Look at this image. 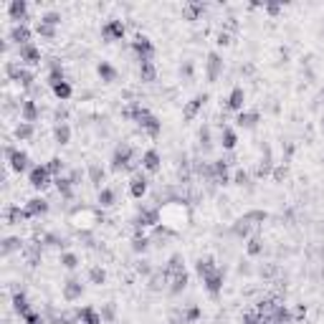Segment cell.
<instances>
[{
  "instance_id": "cell-56",
  "label": "cell",
  "mask_w": 324,
  "mask_h": 324,
  "mask_svg": "<svg viewBox=\"0 0 324 324\" xmlns=\"http://www.w3.org/2000/svg\"><path fill=\"white\" fill-rule=\"evenodd\" d=\"M218 46H231V33L220 31V33H218Z\"/></svg>"
},
{
  "instance_id": "cell-55",
  "label": "cell",
  "mask_w": 324,
  "mask_h": 324,
  "mask_svg": "<svg viewBox=\"0 0 324 324\" xmlns=\"http://www.w3.org/2000/svg\"><path fill=\"white\" fill-rule=\"evenodd\" d=\"M193 64H190V61H185V64L180 66V76H185V79H193Z\"/></svg>"
},
{
  "instance_id": "cell-32",
  "label": "cell",
  "mask_w": 324,
  "mask_h": 324,
  "mask_svg": "<svg viewBox=\"0 0 324 324\" xmlns=\"http://www.w3.org/2000/svg\"><path fill=\"white\" fill-rule=\"evenodd\" d=\"M33 134H36V124L20 122V124L15 127V137H18L20 142H28V139H33Z\"/></svg>"
},
{
  "instance_id": "cell-22",
  "label": "cell",
  "mask_w": 324,
  "mask_h": 324,
  "mask_svg": "<svg viewBox=\"0 0 324 324\" xmlns=\"http://www.w3.org/2000/svg\"><path fill=\"white\" fill-rule=\"evenodd\" d=\"M79 319H81V324H102L104 319H102V312H96L94 307H81L79 309Z\"/></svg>"
},
{
  "instance_id": "cell-39",
  "label": "cell",
  "mask_w": 324,
  "mask_h": 324,
  "mask_svg": "<svg viewBox=\"0 0 324 324\" xmlns=\"http://www.w3.org/2000/svg\"><path fill=\"white\" fill-rule=\"evenodd\" d=\"M233 233H236L238 238H248V233H251V223H248L246 218H238V220L233 223Z\"/></svg>"
},
{
  "instance_id": "cell-21",
  "label": "cell",
  "mask_w": 324,
  "mask_h": 324,
  "mask_svg": "<svg viewBox=\"0 0 324 324\" xmlns=\"http://www.w3.org/2000/svg\"><path fill=\"white\" fill-rule=\"evenodd\" d=\"M259 122H261L259 112H241V114L236 117V124H238V127H243V130H254Z\"/></svg>"
},
{
  "instance_id": "cell-45",
  "label": "cell",
  "mask_w": 324,
  "mask_h": 324,
  "mask_svg": "<svg viewBox=\"0 0 324 324\" xmlns=\"http://www.w3.org/2000/svg\"><path fill=\"white\" fill-rule=\"evenodd\" d=\"M33 81H36V76H33L28 68H23V73L18 76V81H15V84H20V86H26V89H33Z\"/></svg>"
},
{
  "instance_id": "cell-18",
  "label": "cell",
  "mask_w": 324,
  "mask_h": 324,
  "mask_svg": "<svg viewBox=\"0 0 324 324\" xmlns=\"http://www.w3.org/2000/svg\"><path fill=\"white\" fill-rule=\"evenodd\" d=\"M195 271H197V276H200V279H208L210 273H215V271H218V266H215L213 256H203V259H197V263H195Z\"/></svg>"
},
{
  "instance_id": "cell-6",
  "label": "cell",
  "mask_w": 324,
  "mask_h": 324,
  "mask_svg": "<svg viewBox=\"0 0 324 324\" xmlns=\"http://www.w3.org/2000/svg\"><path fill=\"white\" fill-rule=\"evenodd\" d=\"M102 38L107 43H114V41H122L124 38V23L122 20H107L102 26Z\"/></svg>"
},
{
  "instance_id": "cell-20",
  "label": "cell",
  "mask_w": 324,
  "mask_h": 324,
  "mask_svg": "<svg viewBox=\"0 0 324 324\" xmlns=\"http://www.w3.org/2000/svg\"><path fill=\"white\" fill-rule=\"evenodd\" d=\"M130 195L137 197V200L147 195V178H144V175H134L130 180Z\"/></svg>"
},
{
  "instance_id": "cell-16",
  "label": "cell",
  "mask_w": 324,
  "mask_h": 324,
  "mask_svg": "<svg viewBox=\"0 0 324 324\" xmlns=\"http://www.w3.org/2000/svg\"><path fill=\"white\" fill-rule=\"evenodd\" d=\"M26 213H28V218H38V215L48 213V200H43V197H31V200L26 203Z\"/></svg>"
},
{
  "instance_id": "cell-17",
  "label": "cell",
  "mask_w": 324,
  "mask_h": 324,
  "mask_svg": "<svg viewBox=\"0 0 324 324\" xmlns=\"http://www.w3.org/2000/svg\"><path fill=\"white\" fill-rule=\"evenodd\" d=\"M96 73H99V79H102L104 84H114V81L119 79V71L109 64V61H99V64H96Z\"/></svg>"
},
{
  "instance_id": "cell-15",
  "label": "cell",
  "mask_w": 324,
  "mask_h": 324,
  "mask_svg": "<svg viewBox=\"0 0 324 324\" xmlns=\"http://www.w3.org/2000/svg\"><path fill=\"white\" fill-rule=\"evenodd\" d=\"M142 167H144L147 172H157V170L162 167V157H160V152H157V149H147V152L142 155Z\"/></svg>"
},
{
  "instance_id": "cell-38",
  "label": "cell",
  "mask_w": 324,
  "mask_h": 324,
  "mask_svg": "<svg viewBox=\"0 0 324 324\" xmlns=\"http://www.w3.org/2000/svg\"><path fill=\"white\" fill-rule=\"evenodd\" d=\"M54 89V94H56V99H61V102H68L71 99V84L68 81H61V84H56V86H51Z\"/></svg>"
},
{
  "instance_id": "cell-30",
  "label": "cell",
  "mask_w": 324,
  "mask_h": 324,
  "mask_svg": "<svg viewBox=\"0 0 324 324\" xmlns=\"http://www.w3.org/2000/svg\"><path fill=\"white\" fill-rule=\"evenodd\" d=\"M203 10H205L203 3H188V5H183V15H185L188 20H197V18L203 15Z\"/></svg>"
},
{
  "instance_id": "cell-2",
  "label": "cell",
  "mask_w": 324,
  "mask_h": 324,
  "mask_svg": "<svg viewBox=\"0 0 324 324\" xmlns=\"http://www.w3.org/2000/svg\"><path fill=\"white\" fill-rule=\"evenodd\" d=\"M51 172H48V167L46 165H36L31 172H28V183H31V188H36V190H46L48 185H51Z\"/></svg>"
},
{
  "instance_id": "cell-31",
  "label": "cell",
  "mask_w": 324,
  "mask_h": 324,
  "mask_svg": "<svg viewBox=\"0 0 324 324\" xmlns=\"http://www.w3.org/2000/svg\"><path fill=\"white\" fill-rule=\"evenodd\" d=\"M54 183H56V190L64 195L66 200H71V197H73V183H71V178H56Z\"/></svg>"
},
{
  "instance_id": "cell-11",
  "label": "cell",
  "mask_w": 324,
  "mask_h": 324,
  "mask_svg": "<svg viewBox=\"0 0 324 324\" xmlns=\"http://www.w3.org/2000/svg\"><path fill=\"white\" fill-rule=\"evenodd\" d=\"M203 286H205V291L215 299V296L220 294V289H223V271L218 268L215 273H210L208 279H203Z\"/></svg>"
},
{
  "instance_id": "cell-46",
  "label": "cell",
  "mask_w": 324,
  "mask_h": 324,
  "mask_svg": "<svg viewBox=\"0 0 324 324\" xmlns=\"http://www.w3.org/2000/svg\"><path fill=\"white\" fill-rule=\"evenodd\" d=\"M46 167H48V172H51V175L61 178V170H64V160H61V157H54V160H51Z\"/></svg>"
},
{
  "instance_id": "cell-36",
  "label": "cell",
  "mask_w": 324,
  "mask_h": 324,
  "mask_svg": "<svg viewBox=\"0 0 324 324\" xmlns=\"http://www.w3.org/2000/svg\"><path fill=\"white\" fill-rule=\"evenodd\" d=\"M13 309H15L20 317H26V314L31 312V307H28V299H26V294H23V291L13 296Z\"/></svg>"
},
{
  "instance_id": "cell-26",
  "label": "cell",
  "mask_w": 324,
  "mask_h": 324,
  "mask_svg": "<svg viewBox=\"0 0 324 324\" xmlns=\"http://www.w3.org/2000/svg\"><path fill=\"white\" fill-rule=\"evenodd\" d=\"M5 215H8V223H10V226H18V223L28 220V213H26V208H18V205H10Z\"/></svg>"
},
{
  "instance_id": "cell-4",
  "label": "cell",
  "mask_w": 324,
  "mask_h": 324,
  "mask_svg": "<svg viewBox=\"0 0 324 324\" xmlns=\"http://www.w3.org/2000/svg\"><path fill=\"white\" fill-rule=\"evenodd\" d=\"M220 73H223V59H220V54L210 51L208 54V61H205V79L210 84H215L220 79Z\"/></svg>"
},
{
  "instance_id": "cell-34",
  "label": "cell",
  "mask_w": 324,
  "mask_h": 324,
  "mask_svg": "<svg viewBox=\"0 0 324 324\" xmlns=\"http://www.w3.org/2000/svg\"><path fill=\"white\" fill-rule=\"evenodd\" d=\"M89 281H91L94 286H104V284H107V271H104L102 266H91V268H89Z\"/></svg>"
},
{
  "instance_id": "cell-9",
  "label": "cell",
  "mask_w": 324,
  "mask_h": 324,
  "mask_svg": "<svg viewBox=\"0 0 324 324\" xmlns=\"http://www.w3.org/2000/svg\"><path fill=\"white\" fill-rule=\"evenodd\" d=\"M8 162H10V170H13V172H18V175H20V172H31V170H33V167H31V157H28V152H23V149H15V152H13V157H10Z\"/></svg>"
},
{
  "instance_id": "cell-57",
  "label": "cell",
  "mask_w": 324,
  "mask_h": 324,
  "mask_svg": "<svg viewBox=\"0 0 324 324\" xmlns=\"http://www.w3.org/2000/svg\"><path fill=\"white\" fill-rule=\"evenodd\" d=\"M279 10H281V5H266V13H271V15H279Z\"/></svg>"
},
{
  "instance_id": "cell-44",
  "label": "cell",
  "mask_w": 324,
  "mask_h": 324,
  "mask_svg": "<svg viewBox=\"0 0 324 324\" xmlns=\"http://www.w3.org/2000/svg\"><path fill=\"white\" fill-rule=\"evenodd\" d=\"M271 178H273V183H284V180L289 178V167H286V165H276V167L271 170Z\"/></svg>"
},
{
  "instance_id": "cell-51",
  "label": "cell",
  "mask_w": 324,
  "mask_h": 324,
  "mask_svg": "<svg viewBox=\"0 0 324 324\" xmlns=\"http://www.w3.org/2000/svg\"><path fill=\"white\" fill-rule=\"evenodd\" d=\"M102 319H104V322H114V304H107V307L102 309Z\"/></svg>"
},
{
  "instance_id": "cell-59",
  "label": "cell",
  "mask_w": 324,
  "mask_h": 324,
  "mask_svg": "<svg viewBox=\"0 0 324 324\" xmlns=\"http://www.w3.org/2000/svg\"><path fill=\"white\" fill-rule=\"evenodd\" d=\"M322 124H324V117H322Z\"/></svg>"
},
{
  "instance_id": "cell-37",
  "label": "cell",
  "mask_w": 324,
  "mask_h": 324,
  "mask_svg": "<svg viewBox=\"0 0 324 324\" xmlns=\"http://www.w3.org/2000/svg\"><path fill=\"white\" fill-rule=\"evenodd\" d=\"M246 251H248V256H254V259L261 256V254H263V241H261L259 236H251L248 243H246Z\"/></svg>"
},
{
  "instance_id": "cell-8",
  "label": "cell",
  "mask_w": 324,
  "mask_h": 324,
  "mask_svg": "<svg viewBox=\"0 0 324 324\" xmlns=\"http://www.w3.org/2000/svg\"><path fill=\"white\" fill-rule=\"evenodd\" d=\"M31 38H33V31H31L26 23H20V26H13V31H10V41H13L18 48H23V46L33 43Z\"/></svg>"
},
{
  "instance_id": "cell-40",
  "label": "cell",
  "mask_w": 324,
  "mask_h": 324,
  "mask_svg": "<svg viewBox=\"0 0 324 324\" xmlns=\"http://www.w3.org/2000/svg\"><path fill=\"white\" fill-rule=\"evenodd\" d=\"M167 281H170V279H167L165 271H162V273H155V276L149 279V289H152V291H162V289L167 286Z\"/></svg>"
},
{
  "instance_id": "cell-50",
  "label": "cell",
  "mask_w": 324,
  "mask_h": 324,
  "mask_svg": "<svg viewBox=\"0 0 324 324\" xmlns=\"http://www.w3.org/2000/svg\"><path fill=\"white\" fill-rule=\"evenodd\" d=\"M243 324H261V314L254 309V312H246L243 314Z\"/></svg>"
},
{
  "instance_id": "cell-54",
  "label": "cell",
  "mask_w": 324,
  "mask_h": 324,
  "mask_svg": "<svg viewBox=\"0 0 324 324\" xmlns=\"http://www.w3.org/2000/svg\"><path fill=\"white\" fill-rule=\"evenodd\" d=\"M137 271H139V273H142V276H149V273H152V266H149V261H139V263H137Z\"/></svg>"
},
{
  "instance_id": "cell-49",
  "label": "cell",
  "mask_w": 324,
  "mask_h": 324,
  "mask_svg": "<svg viewBox=\"0 0 324 324\" xmlns=\"http://www.w3.org/2000/svg\"><path fill=\"white\" fill-rule=\"evenodd\" d=\"M203 317V312H200V307H190L188 312H185V322H197Z\"/></svg>"
},
{
  "instance_id": "cell-1",
  "label": "cell",
  "mask_w": 324,
  "mask_h": 324,
  "mask_svg": "<svg viewBox=\"0 0 324 324\" xmlns=\"http://www.w3.org/2000/svg\"><path fill=\"white\" fill-rule=\"evenodd\" d=\"M134 167V160H132V147L130 144H119L114 149V157H112V170H132Z\"/></svg>"
},
{
  "instance_id": "cell-3",
  "label": "cell",
  "mask_w": 324,
  "mask_h": 324,
  "mask_svg": "<svg viewBox=\"0 0 324 324\" xmlns=\"http://www.w3.org/2000/svg\"><path fill=\"white\" fill-rule=\"evenodd\" d=\"M132 51L137 54L139 61H152V56H155V46H152V41L147 36H137L132 41Z\"/></svg>"
},
{
  "instance_id": "cell-19",
  "label": "cell",
  "mask_w": 324,
  "mask_h": 324,
  "mask_svg": "<svg viewBox=\"0 0 324 324\" xmlns=\"http://www.w3.org/2000/svg\"><path fill=\"white\" fill-rule=\"evenodd\" d=\"M139 79L144 84H155L157 81V66H155V61H139Z\"/></svg>"
},
{
  "instance_id": "cell-24",
  "label": "cell",
  "mask_w": 324,
  "mask_h": 324,
  "mask_svg": "<svg viewBox=\"0 0 324 324\" xmlns=\"http://www.w3.org/2000/svg\"><path fill=\"white\" fill-rule=\"evenodd\" d=\"M160 223V213L157 210H142L139 218H137V228H144V226H157Z\"/></svg>"
},
{
  "instance_id": "cell-42",
  "label": "cell",
  "mask_w": 324,
  "mask_h": 324,
  "mask_svg": "<svg viewBox=\"0 0 324 324\" xmlns=\"http://www.w3.org/2000/svg\"><path fill=\"white\" fill-rule=\"evenodd\" d=\"M79 256L76 254H71V251H66V254H61V266L64 268H68V271H73V268H79Z\"/></svg>"
},
{
  "instance_id": "cell-7",
  "label": "cell",
  "mask_w": 324,
  "mask_h": 324,
  "mask_svg": "<svg viewBox=\"0 0 324 324\" xmlns=\"http://www.w3.org/2000/svg\"><path fill=\"white\" fill-rule=\"evenodd\" d=\"M205 102H208V94H197L195 99L185 102V107H183V119H185V122H193L195 117L200 114V109H203Z\"/></svg>"
},
{
  "instance_id": "cell-28",
  "label": "cell",
  "mask_w": 324,
  "mask_h": 324,
  "mask_svg": "<svg viewBox=\"0 0 324 324\" xmlns=\"http://www.w3.org/2000/svg\"><path fill=\"white\" fill-rule=\"evenodd\" d=\"M54 139H56L59 144H68V142H71V127H68L66 122H59L56 130H54Z\"/></svg>"
},
{
  "instance_id": "cell-25",
  "label": "cell",
  "mask_w": 324,
  "mask_h": 324,
  "mask_svg": "<svg viewBox=\"0 0 324 324\" xmlns=\"http://www.w3.org/2000/svg\"><path fill=\"white\" fill-rule=\"evenodd\" d=\"M220 144H223V149H226V152L236 149V144H238V134L231 130V127H223V134H220Z\"/></svg>"
},
{
  "instance_id": "cell-12",
  "label": "cell",
  "mask_w": 324,
  "mask_h": 324,
  "mask_svg": "<svg viewBox=\"0 0 324 324\" xmlns=\"http://www.w3.org/2000/svg\"><path fill=\"white\" fill-rule=\"evenodd\" d=\"M18 56H20V61H23L26 66H38L41 64V48H36L33 43L18 48Z\"/></svg>"
},
{
  "instance_id": "cell-27",
  "label": "cell",
  "mask_w": 324,
  "mask_h": 324,
  "mask_svg": "<svg viewBox=\"0 0 324 324\" xmlns=\"http://www.w3.org/2000/svg\"><path fill=\"white\" fill-rule=\"evenodd\" d=\"M36 33H38L41 38H46V41H56V36H59L56 26H48V23H43V20L36 23Z\"/></svg>"
},
{
  "instance_id": "cell-43",
  "label": "cell",
  "mask_w": 324,
  "mask_h": 324,
  "mask_svg": "<svg viewBox=\"0 0 324 324\" xmlns=\"http://www.w3.org/2000/svg\"><path fill=\"white\" fill-rule=\"evenodd\" d=\"M13 251H20V238H5L3 241V256H10Z\"/></svg>"
},
{
  "instance_id": "cell-23",
  "label": "cell",
  "mask_w": 324,
  "mask_h": 324,
  "mask_svg": "<svg viewBox=\"0 0 324 324\" xmlns=\"http://www.w3.org/2000/svg\"><path fill=\"white\" fill-rule=\"evenodd\" d=\"M86 175H89V183H91V185H96V188L102 190V183H104V167H102V165H96V162H89Z\"/></svg>"
},
{
  "instance_id": "cell-52",
  "label": "cell",
  "mask_w": 324,
  "mask_h": 324,
  "mask_svg": "<svg viewBox=\"0 0 324 324\" xmlns=\"http://www.w3.org/2000/svg\"><path fill=\"white\" fill-rule=\"evenodd\" d=\"M23 322H26V324H43V317H41V314H36V312H28V314L23 317Z\"/></svg>"
},
{
  "instance_id": "cell-58",
  "label": "cell",
  "mask_w": 324,
  "mask_h": 324,
  "mask_svg": "<svg viewBox=\"0 0 324 324\" xmlns=\"http://www.w3.org/2000/svg\"><path fill=\"white\" fill-rule=\"evenodd\" d=\"M302 317H307V307H304V304L296 307V319H302Z\"/></svg>"
},
{
  "instance_id": "cell-14",
  "label": "cell",
  "mask_w": 324,
  "mask_h": 324,
  "mask_svg": "<svg viewBox=\"0 0 324 324\" xmlns=\"http://www.w3.org/2000/svg\"><path fill=\"white\" fill-rule=\"evenodd\" d=\"M243 104H246V91H243V86H236V89L228 94V102H226V107L241 114V112H243Z\"/></svg>"
},
{
  "instance_id": "cell-10",
  "label": "cell",
  "mask_w": 324,
  "mask_h": 324,
  "mask_svg": "<svg viewBox=\"0 0 324 324\" xmlns=\"http://www.w3.org/2000/svg\"><path fill=\"white\" fill-rule=\"evenodd\" d=\"M38 117H41V109H38V104H36L33 99H26V102L20 104V122H28V124H33V122H38Z\"/></svg>"
},
{
  "instance_id": "cell-47",
  "label": "cell",
  "mask_w": 324,
  "mask_h": 324,
  "mask_svg": "<svg viewBox=\"0 0 324 324\" xmlns=\"http://www.w3.org/2000/svg\"><path fill=\"white\" fill-rule=\"evenodd\" d=\"M41 20H43V23H48V26H59V23H61V15H59L56 10H48V13H43V15H41Z\"/></svg>"
},
{
  "instance_id": "cell-5",
  "label": "cell",
  "mask_w": 324,
  "mask_h": 324,
  "mask_svg": "<svg viewBox=\"0 0 324 324\" xmlns=\"http://www.w3.org/2000/svg\"><path fill=\"white\" fill-rule=\"evenodd\" d=\"M61 294H64V299L68 302V304H73V302H79V299L84 296V284H81L76 276H68V279L64 281Z\"/></svg>"
},
{
  "instance_id": "cell-29",
  "label": "cell",
  "mask_w": 324,
  "mask_h": 324,
  "mask_svg": "<svg viewBox=\"0 0 324 324\" xmlns=\"http://www.w3.org/2000/svg\"><path fill=\"white\" fill-rule=\"evenodd\" d=\"M114 200H117V195L112 188H102L99 195H96V203H99V208H112L114 205Z\"/></svg>"
},
{
  "instance_id": "cell-53",
  "label": "cell",
  "mask_w": 324,
  "mask_h": 324,
  "mask_svg": "<svg viewBox=\"0 0 324 324\" xmlns=\"http://www.w3.org/2000/svg\"><path fill=\"white\" fill-rule=\"evenodd\" d=\"M200 142H203V149H210V130L208 127L200 130Z\"/></svg>"
},
{
  "instance_id": "cell-48",
  "label": "cell",
  "mask_w": 324,
  "mask_h": 324,
  "mask_svg": "<svg viewBox=\"0 0 324 324\" xmlns=\"http://www.w3.org/2000/svg\"><path fill=\"white\" fill-rule=\"evenodd\" d=\"M233 183L243 188V185H248V183H251V175H248L246 170H236V175H233Z\"/></svg>"
},
{
  "instance_id": "cell-41",
  "label": "cell",
  "mask_w": 324,
  "mask_h": 324,
  "mask_svg": "<svg viewBox=\"0 0 324 324\" xmlns=\"http://www.w3.org/2000/svg\"><path fill=\"white\" fill-rule=\"evenodd\" d=\"M243 218H246L251 226H261V223L268 218V213H266V210H248V213H243Z\"/></svg>"
},
{
  "instance_id": "cell-35",
  "label": "cell",
  "mask_w": 324,
  "mask_h": 324,
  "mask_svg": "<svg viewBox=\"0 0 324 324\" xmlns=\"http://www.w3.org/2000/svg\"><path fill=\"white\" fill-rule=\"evenodd\" d=\"M185 286H188V273H185V271L170 279V294H180Z\"/></svg>"
},
{
  "instance_id": "cell-33",
  "label": "cell",
  "mask_w": 324,
  "mask_h": 324,
  "mask_svg": "<svg viewBox=\"0 0 324 324\" xmlns=\"http://www.w3.org/2000/svg\"><path fill=\"white\" fill-rule=\"evenodd\" d=\"M147 248H149V238L142 236V228H137V236H134V241H132V251H134V254H144Z\"/></svg>"
},
{
  "instance_id": "cell-13",
  "label": "cell",
  "mask_w": 324,
  "mask_h": 324,
  "mask_svg": "<svg viewBox=\"0 0 324 324\" xmlns=\"http://www.w3.org/2000/svg\"><path fill=\"white\" fill-rule=\"evenodd\" d=\"M26 13H28V3H26V0H13V3L8 5V15L15 20V26L26 23Z\"/></svg>"
}]
</instances>
